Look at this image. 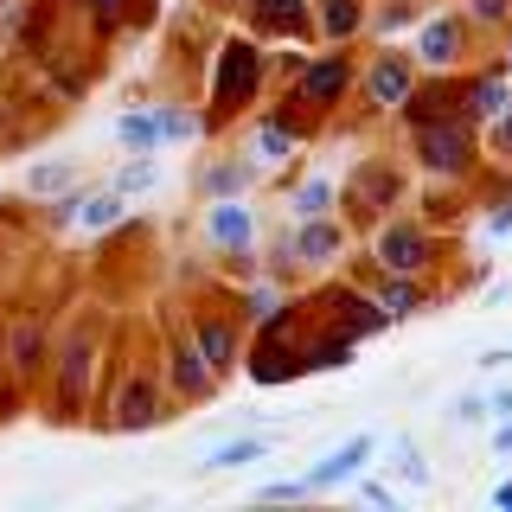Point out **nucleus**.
<instances>
[{
  "label": "nucleus",
  "mask_w": 512,
  "mask_h": 512,
  "mask_svg": "<svg viewBox=\"0 0 512 512\" xmlns=\"http://www.w3.org/2000/svg\"><path fill=\"white\" fill-rule=\"evenodd\" d=\"M506 96H512V90H506V71H493L487 84H474V96H468V109H474L480 122H493V116H500V109H506Z\"/></svg>",
  "instance_id": "obj_24"
},
{
  "label": "nucleus",
  "mask_w": 512,
  "mask_h": 512,
  "mask_svg": "<svg viewBox=\"0 0 512 512\" xmlns=\"http://www.w3.org/2000/svg\"><path fill=\"white\" fill-rule=\"evenodd\" d=\"M391 199H397V173L365 167V180H352V205H359V212H384Z\"/></svg>",
  "instance_id": "obj_20"
},
{
  "label": "nucleus",
  "mask_w": 512,
  "mask_h": 512,
  "mask_svg": "<svg viewBox=\"0 0 512 512\" xmlns=\"http://www.w3.org/2000/svg\"><path fill=\"white\" fill-rule=\"evenodd\" d=\"M77 218H84V231H109V224L128 218V192L109 186V192H90V199L77 192Z\"/></svg>",
  "instance_id": "obj_13"
},
{
  "label": "nucleus",
  "mask_w": 512,
  "mask_h": 512,
  "mask_svg": "<svg viewBox=\"0 0 512 512\" xmlns=\"http://www.w3.org/2000/svg\"><path fill=\"white\" fill-rule=\"evenodd\" d=\"M378 308L391 314V320H410V314H423V308H429V295H423V288H416L410 276H391V282L378 288Z\"/></svg>",
  "instance_id": "obj_18"
},
{
  "label": "nucleus",
  "mask_w": 512,
  "mask_h": 512,
  "mask_svg": "<svg viewBox=\"0 0 512 512\" xmlns=\"http://www.w3.org/2000/svg\"><path fill=\"white\" fill-rule=\"evenodd\" d=\"M301 231L282 244L288 263H333L340 256V224H327V218H295Z\"/></svg>",
  "instance_id": "obj_8"
},
{
  "label": "nucleus",
  "mask_w": 512,
  "mask_h": 512,
  "mask_svg": "<svg viewBox=\"0 0 512 512\" xmlns=\"http://www.w3.org/2000/svg\"><path fill=\"white\" fill-rule=\"evenodd\" d=\"M192 135H199V122L186 109H135V116L116 122V141L135 154H160L167 141H192Z\"/></svg>",
  "instance_id": "obj_1"
},
{
  "label": "nucleus",
  "mask_w": 512,
  "mask_h": 512,
  "mask_svg": "<svg viewBox=\"0 0 512 512\" xmlns=\"http://www.w3.org/2000/svg\"><path fill=\"white\" fill-rule=\"evenodd\" d=\"M391 327V314L378 308V301H365V295H340V333L346 340H372V333Z\"/></svg>",
  "instance_id": "obj_12"
},
{
  "label": "nucleus",
  "mask_w": 512,
  "mask_h": 512,
  "mask_svg": "<svg viewBox=\"0 0 512 512\" xmlns=\"http://www.w3.org/2000/svg\"><path fill=\"white\" fill-rule=\"evenodd\" d=\"M448 416H455V423H487V397H461Z\"/></svg>",
  "instance_id": "obj_33"
},
{
  "label": "nucleus",
  "mask_w": 512,
  "mask_h": 512,
  "mask_svg": "<svg viewBox=\"0 0 512 512\" xmlns=\"http://www.w3.org/2000/svg\"><path fill=\"white\" fill-rule=\"evenodd\" d=\"M487 416H512V391H493L487 397Z\"/></svg>",
  "instance_id": "obj_39"
},
{
  "label": "nucleus",
  "mask_w": 512,
  "mask_h": 512,
  "mask_svg": "<svg viewBox=\"0 0 512 512\" xmlns=\"http://www.w3.org/2000/svg\"><path fill=\"white\" fill-rule=\"evenodd\" d=\"M263 32H308V7L301 0H250Z\"/></svg>",
  "instance_id": "obj_19"
},
{
  "label": "nucleus",
  "mask_w": 512,
  "mask_h": 512,
  "mask_svg": "<svg viewBox=\"0 0 512 512\" xmlns=\"http://www.w3.org/2000/svg\"><path fill=\"white\" fill-rule=\"evenodd\" d=\"M480 365H512V346H493V352H480Z\"/></svg>",
  "instance_id": "obj_40"
},
{
  "label": "nucleus",
  "mask_w": 512,
  "mask_h": 512,
  "mask_svg": "<svg viewBox=\"0 0 512 512\" xmlns=\"http://www.w3.org/2000/svg\"><path fill=\"white\" fill-rule=\"evenodd\" d=\"M148 423H160V384L154 378H135L122 391L116 416H109V429H148Z\"/></svg>",
  "instance_id": "obj_10"
},
{
  "label": "nucleus",
  "mask_w": 512,
  "mask_h": 512,
  "mask_svg": "<svg viewBox=\"0 0 512 512\" xmlns=\"http://www.w3.org/2000/svg\"><path fill=\"white\" fill-rule=\"evenodd\" d=\"M154 180H160V167H154V154H141V160H135V167H128V173H122V180H116V192H148Z\"/></svg>",
  "instance_id": "obj_30"
},
{
  "label": "nucleus",
  "mask_w": 512,
  "mask_h": 512,
  "mask_svg": "<svg viewBox=\"0 0 512 512\" xmlns=\"http://www.w3.org/2000/svg\"><path fill=\"white\" fill-rule=\"evenodd\" d=\"M231 7H237V0H231Z\"/></svg>",
  "instance_id": "obj_43"
},
{
  "label": "nucleus",
  "mask_w": 512,
  "mask_h": 512,
  "mask_svg": "<svg viewBox=\"0 0 512 512\" xmlns=\"http://www.w3.org/2000/svg\"><path fill=\"white\" fill-rule=\"evenodd\" d=\"M13 365H20V372H39V365H45V333H39V320L13 327Z\"/></svg>",
  "instance_id": "obj_23"
},
{
  "label": "nucleus",
  "mask_w": 512,
  "mask_h": 512,
  "mask_svg": "<svg viewBox=\"0 0 512 512\" xmlns=\"http://www.w3.org/2000/svg\"><path fill=\"white\" fill-rule=\"evenodd\" d=\"M250 160H224V167H212V173H205V192H212V199H237V186H244L250 180Z\"/></svg>",
  "instance_id": "obj_25"
},
{
  "label": "nucleus",
  "mask_w": 512,
  "mask_h": 512,
  "mask_svg": "<svg viewBox=\"0 0 512 512\" xmlns=\"http://www.w3.org/2000/svg\"><path fill=\"white\" fill-rule=\"evenodd\" d=\"M487 237H493V244H500V237H512V199L500 205V212H493L487 218Z\"/></svg>",
  "instance_id": "obj_36"
},
{
  "label": "nucleus",
  "mask_w": 512,
  "mask_h": 512,
  "mask_svg": "<svg viewBox=\"0 0 512 512\" xmlns=\"http://www.w3.org/2000/svg\"><path fill=\"white\" fill-rule=\"evenodd\" d=\"M506 13H512V0H474V20H506Z\"/></svg>",
  "instance_id": "obj_37"
},
{
  "label": "nucleus",
  "mask_w": 512,
  "mask_h": 512,
  "mask_svg": "<svg viewBox=\"0 0 512 512\" xmlns=\"http://www.w3.org/2000/svg\"><path fill=\"white\" fill-rule=\"evenodd\" d=\"M288 141H295V135H288L282 122H256V135H250V154H256V160H282V154H288Z\"/></svg>",
  "instance_id": "obj_27"
},
{
  "label": "nucleus",
  "mask_w": 512,
  "mask_h": 512,
  "mask_svg": "<svg viewBox=\"0 0 512 512\" xmlns=\"http://www.w3.org/2000/svg\"><path fill=\"white\" fill-rule=\"evenodd\" d=\"M263 500H308V480H276V487H263Z\"/></svg>",
  "instance_id": "obj_35"
},
{
  "label": "nucleus",
  "mask_w": 512,
  "mask_h": 512,
  "mask_svg": "<svg viewBox=\"0 0 512 512\" xmlns=\"http://www.w3.org/2000/svg\"><path fill=\"white\" fill-rule=\"evenodd\" d=\"M301 372V352H282V346H263L250 359V378L256 384H282V378H295Z\"/></svg>",
  "instance_id": "obj_21"
},
{
  "label": "nucleus",
  "mask_w": 512,
  "mask_h": 512,
  "mask_svg": "<svg viewBox=\"0 0 512 512\" xmlns=\"http://www.w3.org/2000/svg\"><path fill=\"white\" fill-rule=\"evenodd\" d=\"M391 474H397V480H410V487H429V468H423V455H416L410 442H397V448H391Z\"/></svg>",
  "instance_id": "obj_29"
},
{
  "label": "nucleus",
  "mask_w": 512,
  "mask_h": 512,
  "mask_svg": "<svg viewBox=\"0 0 512 512\" xmlns=\"http://www.w3.org/2000/svg\"><path fill=\"white\" fill-rule=\"evenodd\" d=\"M64 186H71V167H64V160H45V167L26 173V192H39V199L45 192H64Z\"/></svg>",
  "instance_id": "obj_28"
},
{
  "label": "nucleus",
  "mask_w": 512,
  "mask_h": 512,
  "mask_svg": "<svg viewBox=\"0 0 512 512\" xmlns=\"http://www.w3.org/2000/svg\"><path fill=\"white\" fill-rule=\"evenodd\" d=\"M263 84V58H256V45H224L218 58V84H212V116H231V109H244V96Z\"/></svg>",
  "instance_id": "obj_2"
},
{
  "label": "nucleus",
  "mask_w": 512,
  "mask_h": 512,
  "mask_svg": "<svg viewBox=\"0 0 512 512\" xmlns=\"http://www.w3.org/2000/svg\"><path fill=\"white\" fill-rule=\"evenodd\" d=\"M192 346H199V359L212 365V372H231V365H237V333H231V320H199V327H192Z\"/></svg>",
  "instance_id": "obj_11"
},
{
  "label": "nucleus",
  "mask_w": 512,
  "mask_h": 512,
  "mask_svg": "<svg viewBox=\"0 0 512 512\" xmlns=\"http://www.w3.org/2000/svg\"><path fill=\"white\" fill-rule=\"evenodd\" d=\"M327 199H333V180L314 173V180L295 186V205H288V212H295V218H327Z\"/></svg>",
  "instance_id": "obj_22"
},
{
  "label": "nucleus",
  "mask_w": 512,
  "mask_h": 512,
  "mask_svg": "<svg viewBox=\"0 0 512 512\" xmlns=\"http://www.w3.org/2000/svg\"><path fill=\"white\" fill-rule=\"evenodd\" d=\"M346 84H352V64L340 58V52H327L320 64H308V71H301V103L308 109H333L346 96Z\"/></svg>",
  "instance_id": "obj_6"
},
{
  "label": "nucleus",
  "mask_w": 512,
  "mask_h": 512,
  "mask_svg": "<svg viewBox=\"0 0 512 512\" xmlns=\"http://www.w3.org/2000/svg\"><path fill=\"white\" fill-rule=\"evenodd\" d=\"M378 263L391 269V276H410V269H423V263H429V237L416 231V224H384V237H378Z\"/></svg>",
  "instance_id": "obj_7"
},
{
  "label": "nucleus",
  "mask_w": 512,
  "mask_h": 512,
  "mask_svg": "<svg viewBox=\"0 0 512 512\" xmlns=\"http://www.w3.org/2000/svg\"><path fill=\"white\" fill-rule=\"evenodd\" d=\"M372 455H378V436H352V442H340L327 461H320V468H308V493H327V487H340V480H352Z\"/></svg>",
  "instance_id": "obj_5"
},
{
  "label": "nucleus",
  "mask_w": 512,
  "mask_h": 512,
  "mask_svg": "<svg viewBox=\"0 0 512 512\" xmlns=\"http://www.w3.org/2000/svg\"><path fill=\"white\" fill-rule=\"evenodd\" d=\"M205 237H212L218 250H244L250 237H256V218H250V205H237V199H218L212 212H205Z\"/></svg>",
  "instance_id": "obj_9"
},
{
  "label": "nucleus",
  "mask_w": 512,
  "mask_h": 512,
  "mask_svg": "<svg viewBox=\"0 0 512 512\" xmlns=\"http://www.w3.org/2000/svg\"><path fill=\"white\" fill-rule=\"evenodd\" d=\"M269 436H237V442H218L212 455H205V468H218V474H231V468H250V461H269Z\"/></svg>",
  "instance_id": "obj_15"
},
{
  "label": "nucleus",
  "mask_w": 512,
  "mask_h": 512,
  "mask_svg": "<svg viewBox=\"0 0 512 512\" xmlns=\"http://www.w3.org/2000/svg\"><path fill=\"white\" fill-rule=\"evenodd\" d=\"M416 148H423V173H461L468 167V154H474V141H468V128L461 122H416Z\"/></svg>",
  "instance_id": "obj_3"
},
{
  "label": "nucleus",
  "mask_w": 512,
  "mask_h": 512,
  "mask_svg": "<svg viewBox=\"0 0 512 512\" xmlns=\"http://www.w3.org/2000/svg\"><path fill=\"white\" fill-rule=\"evenodd\" d=\"M493 148L512 154V96H506V109H500V116H493Z\"/></svg>",
  "instance_id": "obj_32"
},
{
  "label": "nucleus",
  "mask_w": 512,
  "mask_h": 512,
  "mask_svg": "<svg viewBox=\"0 0 512 512\" xmlns=\"http://www.w3.org/2000/svg\"><path fill=\"white\" fill-rule=\"evenodd\" d=\"M173 384H180L186 397H205V391L218 384V372L199 359V346H180V352H173Z\"/></svg>",
  "instance_id": "obj_17"
},
{
  "label": "nucleus",
  "mask_w": 512,
  "mask_h": 512,
  "mask_svg": "<svg viewBox=\"0 0 512 512\" xmlns=\"http://www.w3.org/2000/svg\"><path fill=\"white\" fill-rule=\"evenodd\" d=\"M493 455H512V416H500V429H493Z\"/></svg>",
  "instance_id": "obj_38"
},
{
  "label": "nucleus",
  "mask_w": 512,
  "mask_h": 512,
  "mask_svg": "<svg viewBox=\"0 0 512 512\" xmlns=\"http://www.w3.org/2000/svg\"><path fill=\"white\" fill-rule=\"evenodd\" d=\"M455 45H461V20H429L423 45H416V58H423L429 71H448V64H455Z\"/></svg>",
  "instance_id": "obj_16"
},
{
  "label": "nucleus",
  "mask_w": 512,
  "mask_h": 512,
  "mask_svg": "<svg viewBox=\"0 0 512 512\" xmlns=\"http://www.w3.org/2000/svg\"><path fill=\"white\" fill-rule=\"evenodd\" d=\"M493 506H500V512H512V480H500V487H493Z\"/></svg>",
  "instance_id": "obj_41"
},
{
  "label": "nucleus",
  "mask_w": 512,
  "mask_h": 512,
  "mask_svg": "<svg viewBox=\"0 0 512 512\" xmlns=\"http://www.w3.org/2000/svg\"><path fill=\"white\" fill-rule=\"evenodd\" d=\"M359 500H365V506H384V512H391V506H397V493H391V487H378V480H359Z\"/></svg>",
  "instance_id": "obj_34"
},
{
  "label": "nucleus",
  "mask_w": 512,
  "mask_h": 512,
  "mask_svg": "<svg viewBox=\"0 0 512 512\" xmlns=\"http://www.w3.org/2000/svg\"><path fill=\"white\" fill-rule=\"evenodd\" d=\"M276 308H282V295H276L269 282H263V288H250V295H244V314H250V320H269Z\"/></svg>",
  "instance_id": "obj_31"
},
{
  "label": "nucleus",
  "mask_w": 512,
  "mask_h": 512,
  "mask_svg": "<svg viewBox=\"0 0 512 512\" xmlns=\"http://www.w3.org/2000/svg\"><path fill=\"white\" fill-rule=\"evenodd\" d=\"M410 84H416L410 52H384L372 71H365V90H372L378 109H404V103H410Z\"/></svg>",
  "instance_id": "obj_4"
},
{
  "label": "nucleus",
  "mask_w": 512,
  "mask_h": 512,
  "mask_svg": "<svg viewBox=\"0 0 512 512\" xmlns=\"http://www.w3.org/2000/svg\"><path fill=\"white\" fill-rule=\"evenodd\" d=\"M320 26H327L333 39H352V32H359V0H320Z\"/></svg>",
  "instance_id": "obj_26"
},
{
  "label": "nucleus",
  "mask_w": 512,
  "mask_h": 512,
  "mask_svg": "<svg viewBox=\"0 0 512 512\" xmlns=\"http://www.w3.org/2000/svg\"><path fill=\"white\" fill-rule=\"evenodd\" d=\"M84 384H90V340H77L71 352H64V365H58V404H64V416L77 410Z\"/></svg>",
  "instance_id": "obj_14"
},
{
  "label": "nucleus",
  "mask_w": 512,
  "mask_h": 512,
  "mask_svg": "<svg viewBox=\"0 0 512 512\" xmlns=\"http://www.w3.org/2000/svg\"><path fill=\"white\" fill-rule=\"evenodd\" d=\"M500 71H506V84H512V52H506V64H500Z\"/></svg>",
  "instance_id": "obj_42"
}]
</instances>
